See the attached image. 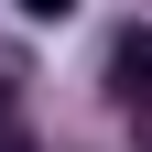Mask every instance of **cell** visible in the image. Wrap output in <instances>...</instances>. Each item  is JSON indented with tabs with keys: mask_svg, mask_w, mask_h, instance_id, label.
<instances>
[{
	"mask_svg": "<svg viewBox=\"0 0 152 152\" xmlns=\"http://www.w3.org/2000/svg\"><path fill=\"white\" fill-rule=\"evenodd\" d=\"M109 98L120 109H152V22H130L120 44H109Z\"/></svg>",
	"mask_w": 152,
	"mask_h": 152,
	"instance_id": "1",
	"label": "cell"
},
{
	"mask_svg": "<svg viewBox=\"0 0 152 152\" xmlns=\"http://www.w3.org/2000/svg\"><path fill=\"white\" fill-rule=\"evenodd\" d=\"M11 11H33V22H65V11H76V0H11Z\"/></svg>",
	"mask_w": 152,
	"mask_h": 152,
	"instance_id": "2",
	"label": "cell"
},
{
	"mask_svg": "<svg viewBox=\"0 0 152 152\" xmlns=\"http://www.w3.org/2000/svg\"><path fill=\"white\" fill-rule=\"evenodd\" d=\"M0 152H33V141H22V130H11V120H0Z\"/></svg>",
	"mask_w": 152,
	"mask_h": 152,
	"instance_id": "3",
	"label": "cell"
},
{
	"mask_svg": "<svg viewBox=\"0 0 152 152\" xmlns=\"http://www.w3.org/2000/svg\"><path fill=\"white\" fill-rule=\"evenodd\" d=\"M0 120H11V76H0Z\"/></svg>",
	"mask_w": 152,
	"mask_h": 152,
	"instance_id": "4",
	"label": "cell"
}]
</instances>
